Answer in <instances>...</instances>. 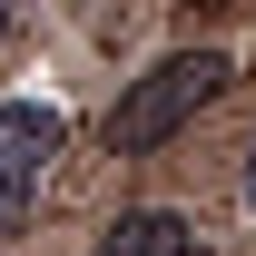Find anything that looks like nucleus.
Wrapping results in <instances>:
<instances>
[{"label":"nucleus","instance_id":"nucleus-1","mask_svg":"<svg viewBox=\"0 0 256 256\" xmlns=\"http://www.w3.org/2000/svg\"><path fill=\"white\" fill-rule=\"evenodd\" d=\"M217 89H226V50H168V60L148 69V79H128V98L108 108V148H118V158L168 148Z\"/></svg>","mask_w":256,"mask_h":256},{"label":"nucleus","instance_id":"nucleus-2","mask_svg":"<svg viewBox=\"0 0 256 256\" xmlns=\"http://www.w3.org/2000/svg\"><path fill=\"white\" fill-rule=\"evenodd\" d=\"M60 138H69V118L50 98H0V236L40 207L50 168H60Z\"/></svg>","mask_w":256,"mask_h":256},{"label":"nucleus","instance_id":"nucleus-3","mask_svg":"<svg viewBox=\"0 0 256 256\" xmlns=\"http://www.w3.org/2000/svg\"><path fill=\"white\" fill-rule=\"evenodd\" d=\"M89 256H207V236H197V217H178V207H128Z\"/></svg>","mask_w":256,"mask_h":256},{"label":"nucleus","instance_id":"nucleus-4","mask_svg":"<svg viewBox=\"0 0 256 256\" xmlns=\"http://www.w3.org/2000/svg\"><path fill=\"white\" fill-rule=\"evenodd\" d=\"M20 10H30V0H0V40H10V20H20Z\"/></svg>","mask_w":256,"mask_h":256},{"label":"nucleus","instance_id":"nucleus-5","mask_svg":"<svg viewBox=\"0 0 256 256\" xmlns=\"http://www.w3.org/2000/svg\"><path fill=\"white\" fill-rule=\"evenodd\" d=\"M246 207H256V148H246Z\"/></svg>","mask_w":256,"mask_h":256}]
</instances>
